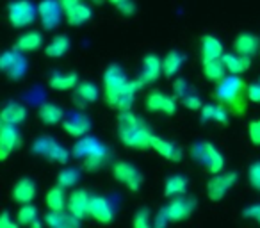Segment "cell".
<instances>
[{
  "mask_svg": "<svg viewBox=\"0 0 260 228\" xmlns=\"http://www.w3.org/2000/svg\"><path fill=\"white\" fill-rule=\"evenodd\" d=\"M116 128H118V138L126 148L132 150H148L152 148V132L148 131L141 118H138L134 112L119 111L118 120H116Z\"/></svg>",
  "mask_w": 260,
  "mask_h": 228,
  "instance_id": "cell-1",
  "label": "cell"
},
{
  "mask_svg": "<svg viewBox=\"0 0 260 228\" xmlns=\"http://www.w3.org/2000/svg\"><path fill=\"white\" fill-rule=\"evenodd\" d=\"M214 96L221 105L232 111L234 114H242L246 111V104H248V86L239 79L237 75L224 77L219 80L214 91Z\"/></svg>",
  "mask_w": 260,
  "mask_h": 228,
  "instance_id": "cell-2",
  "label": "cell"
},
{
  "mask_svg": "<svg viewBox=\"0 0 260 228\" xmlns=\"http://www.w3.org/2000/svg\"><path fill=\"white\" fill-rule=\"evenodd\" d=\"M143 87L141 80H128L125 75V72L121 70V66L111 64L107 66V70L104 72V91H105V102L114 98L116 94L123 93V91L136 89L139 91Z\"/></svg>",
  "mask_w": 260,
  "mask_h": 228,
  "instance_id": "cell-3",
  "label": "cell"
},
{
  "mask_svg": "<svg viewBox=\"0 0 260 228\" xmlns=\"http://www.w3.org/2000/svg\"><path fill=\"white\" fill-rule=\"evenodd\" d=\"M191 157L196 164L203 166L209 173H212V175L219 173V171L224 168L223 155H221L219 150H217L214 145H210V143H205V141L194 143V145L191 146Z\"/></svg>",
  "mask_w": 260,
  "mask_h": 228,
  "instance_id": "cell-4",
  "label": "cell"
},
{
  "mask_svg": "<svg viewBox=\"0 0 260 228\" xmlns=\"http://www.w3.org/2000/svg\"><path fill=\"white\" fill-rule=\"evenodd\" d=\"M32 152L36 155L47 157L48 160H54L59 164H66L70 160V152L62 145H59L50 136H41L32 143Z\"/></svg>",
  "mask_w": 260,
  "mask_h": 228,
  "instance_id": "cell-5",
  "label": "cell"
},
{
  "mask_svg": "<svg viewBox=\"0 0 260 228\" xmlns=\"http://www.w3.org/2000/svg\"><path fill=\"white\" fill-rule=\"evenodd\" d=\"M196 210V200L187 198V196H173L171 202L164 207L160 212L166 216L168 223H178V221L189 219Z\"/></svg>",
  "mask_w": 260,
  "mask_h": 228,
  "instance_id": "cell-6",
  "label": "cell"
},
{
  "mask_svg": "<svg viewBox=\"0 0 260 228\" xmlns=\"http://www.w3.org/2000/svg\"><path fill=\"white\" fill-rule=\"evenodd\" d=\"M38 8L29 0H15L8 6V20L15 29L29 27L36 20Z\"/></svg>",
  "mask_w": 260,
  "mask_h": 228,
  "instance_id": "cell-7",
  "label": "cell"
},
{
  "mask_svg": "<svg viewBox=\"0 0 260 228\" xmlns=\"http://www.w3.org/2000/svg\"><path fill=\"white\" fill-rule=\"evenodd\" d=\"M112 177H114L116 182H119V184H123L125 187H128L130 191L138 192L139 189H141L143 175L138 168L132 166L130 162L116 160L114 166H112Z\"/></svg>",
  "mask_w": 260,
  "mask_h": 228,
  "instance_id": "cell-8",
  "label": "cell"
},
{
  "mask_svg": "<svg viewBox=\"0 0 260 228\" xmlns=\"http://www.w3.org/2000/svg\"><path fill=\"white\" fill-rule=\"evenodd\" d=\"M239 175L235 171L230 173H216L209 182H207V196H209L210 202H221V200L226 196V192L237 182Z\"/></svg>",
  "mask_w": 260,
  "mask_h": 228,
  "instance_id": "cell-9",
  "label": "cell"
},
{
  "mask_svg": "<svg viewBox=\"0 0 260 228\" xmlns=\"http://www.w3.org/2000/svg\"><path fill=\"white\" fill-rule=\"evenodd\" d=\"M0 70L13 80H20L27 72V59L23 57V52L8 50L0 57Z\"/></svg>",
  "mask_w": 260,
  "mask_h": 228,
  "instance_id": "cell-10",
  "label": "cell"
},
{
  "mask_svg": "<svg viewBox=\"0 0 260 228\" xmlns=\"http://www.w3.org/2000/svg\"><path fill=\"white\" fill-rule=\"evenodd\" d=\"M62 8L61 0H43L40 6H38V16L41 20V25L45 30H52L59 25L62 16Z\"/></svg>",
  "mask_w": 260,
  "mask_h": 228,
  "instance_id": "cell-11",
  "label": "cell"
},
{
  "mask_svg": "<svg viewBox=\"0 0 260 228\" xmlns=\"http://www.w3.org/2000/svg\"><path fill=\"white\" fill-rule=\"evenodd\" d=\"M177 100L178 98L175 94L171 96L162 91H153L146 98V109L152 112H162L166 116H173L177 112Z\"/></svg>",
  "mask_w": 260,
  "mask_h": 228,
  "instance_id": "cell-12",
  "label": "cell"
},
{
  "mask_svg": "<svg viewBox=\"0 0 260 228\" xmlns=\"http://www.w3.org/2000/svg\"><path fill=\"white\" fill-rule=\"evenodd\" d=\"M16 125H8V123H2L0 127V159L6 160L9 157V153L13 150L20 148V132L18 128H15Z\"/></svg>",
  "mask_w": 260,
  "mask_h": 228,
  "instance_id": "cell-13",
  "label": "cell"
},
{
  "mask_svg": "<svg viewBox=\"0 0 260 228\" xmlns=\"http://www.w3.org/2000/svg\"><path fill=\"white\" fill-rule=\"evenodd\" d=\"M62 128L68 136L72 138H84L87 131L91 128V120L84 114V112H72L64 121H62Z\"/></svg>",
  "mask_w": 260,
  "mask_h": 228,
  "instance_id": "cell-14",
  "label": "cell"
},
{
  "mask_svg": "<svg viewBox=\"0 0 260 228\" xmlns=\"http://www.w3.org/2000/svg\"><path fill=\"white\" fill-rule=\"evenodd\" d=\"M89 202L91 196L84 189H75L68 196V205L66 207H68L70 214H73L79 219H84L86 216H89Z\"/></svg>",
  "mask_w": 260,
  "mask_h": 228,
  "instance_id": "cell-15",
  "label": "cell"
},
{
  "mask_svg": "<svg viewBox=\"0 0 260 228\" xmlns=\"http://www.w3.org/2000/svg\"><path fill=\"white\" fill-rule=\"evenodd\" d=\"M89 216L93 217L94 221H98V223L107 224V223H111L112 217H114V210H112L107 198H104V196H91Z\"/></svg>",
  "mask_w": 260,
  "mask_h": 228,
  "instance_id": "cell-16",
  "label": "cell"
},
{
  "mask_svg": "<svg viewBox=\"0 0 260 228\" xmlns=\"http://www.w3.org/2000/svg\"><path fill=\"white\" fill-rule=\"evenodd\" d=\"M152 150H155L160 157L171 160V162H180L182 157H184V152H182L180 146L175 145L173 141L159 138V136H152Z\"/></svg>",
  "mask_w": 260,
  "mask_h": 228,
  "instance_id": "cell-17",
  "label": "cell"
},
{
  "mask_svg": "<svg viewBox=\"0 0 260 228\" xmlns=\"http://www.w3.org/2000/svg\"><path fill=\"white\" fill-rule=\"evenodd\" d=\"M160 73H162V61L159 59V55H155V54L145 55V57H143V72H141V75H139V80L143 82V86L157 82Z\"/></svg>",
  "mask_w": 260,
  "mask_h": 228,
  "instance_id": "cell-18",
  "label": "cell"
},
{
  "mask_svg": "<svg viewBox=\"0 0 260 228\" xmlns=\"http://www.w3.org/2000/svg\"><path fill=\"white\" fill-rule=\"evenodd\" d=\"M234 50L241 55L253 57L256 52H260V41L255 34L251 32H241L234 40Z\"/></svg>",
  "mask_w": 260,
  "mask_h": 228,
  "instance_id": "cell-19",
  "label": "cell"
},
{
  "mask_svg": "<svg viewBox=\"0 0 260 228\" xmlns=\"http://www.w3.org/2000/svg\"><path fill=\"white\" fill-rule=\"evenodd\" d=\"M11 194L16 203H22V205L30 203L34 200V196H36V184L30 178H20L15 184V187H13Z\"/></svg>",
  "mask_w": 260,
  "mask_h": 228,
  "instance_id": "cell-20",
  "label": "cell"
},
{
  "mask_svg": "<svg viewBox=\"0 0 260 228\" xmlns=\"http://www.w3.org/2000/svg\"><path fill=\"white\" fill-rule=\"evenodd\" d=\"M25 118H27V109L22 104H18V102L6 104L2 112H0L2 123H8V125H20L25 121Z\"/></svg>",
  "mask_w": 260,
  "mask_h": 228,
  "instance_id": "cell-21",
  "label": "cell"
},
{
  "mask_svg": "<svg viewBox=\"0 0 260 228\" xmlns=\"http://www.w3.org/2000/svg\"><path fill=\"white\" fill-rule=\"evenodd\" d=\"M48 226L52 228H77L80 224L79 217H75L70 212H62V210H50L45 217Z\"/></svg>",
  "mask_w": 260,
  "mask_h": 228,
  "instance_id": "cell-22",
  "label": "cell"
},
{
  "mask_svg": "<svg viewBox=\"0 0 260 228\" xmlns=\"http://www.w3.org/2000/svg\"><path fill=\"white\" fill-rule=\"evenodd\" d=\"M223 43L212 34H205L202 38V62L223 57Z\"/></svg>",
  "mask_w": 260,
  "mask_h": 228,
  "instance_id": "cell-23",
  "label": "cell"
},
{
  "mask_svg": "<svg viewBox=\"0 0 260 228\" xmlns=\"http://www.w3.org/2000/svg\"><path fill=\"white\" fill-rule=\"evenodd\" d=\"M223 62L226 66L228 73H232V75H242L251 66V57L241 55L237 52L235 54H223Z\"/></svg>",
  "mask_w": 260,
  "mask_h": 228,
  "instance_id": "cell-24",
  "label": "cell"
},
{
  "mask_svg": "<svg viewBox=\"0 0 260 228\" xmlns=\"http://www.w3.org/2000/svg\"><path fill=\"white\" fill-rule=\"evenodd\" d=\"M48 84H50L52 89L55 91H68V89H75L77 84H79V75L75 72L70 73H59L54 72L48 79Z\"/></svg>",
  "mask_w": 260,
  "mask_h": 228,
  "instance_id": "cell-25",
  "label": "cell"
},
{
  "mask_svg": "<svg viewBox=\"0 0 260 228\" xmlns=\"http://www.w3.org/2000/svg\"><path fill=\"white\" fill-rule=\"evenodd\" d=\"M202 120L203 121H216V123L226 125L228 123V109L217 102L214 104H207L202 107Z\"/></svg>",
  "mask_w": 260,
  "mask_h": 228,
  "instance_id": "cell-26",
  "label": "cell"
},
{
  "mask_svg": "<svg viewBox=\"0 0 260 228\" xmlns=\"http://www.w3.org/2000/svg\"><path fill=\"white\" fill-rule=\"evenodd\" d=\"M38 116H40V120L45 125H57L64 120V111L59 105L52 104V102H45L40 107V114Z\"/></svg>",
  "mask_w": 260,
  "mask_h": 228,
  "instance_id": "cell-27",
  "label": "cell"
},
{
  "mask_svg": "<svg viewBox=\"0 0 260 228\" xmlns=\"http://www.w3.org/2000/svg\"><path fill=\"white\" fill-rule=\"evenodd\" d=\"M64 15H66V22H68L70 25L79 27V25H84V23L91 20V9L87 8V6H84L82 2H79V4H75L70 9H66Z\"/></svg>",
  "mask_w": 260,
  "mask_h": 228,
  "instance_id": "cell-28",
  "label": "cell"
},
{
  "mask_svg": "<svg viewBox=\"0 0 260 228\" xmlns=\"http://www.w3.org/2000/svg\"><path fill=\"white\" fill-rule=\"evenodd\" d=\"M187 185H189V180L187 177L184 175H171V177L166 178L164 182V196L168 198H173V196H180V194H185L187 191Z\"/></svg>",
  "mask_w": 260,
  "mask_h": 228,
  "instance_id": "cell-29",
  "label": "cell"
},
{
  "mask_svg": "<svg viewBox=\"0 0 260 228\" xmlns=\"http://www.w3.org/2000/svg\"><path fill=\"white\" fill-rule=\"evenodd\" d=\"M41 45H43V36H41L40 30H29V32H25L23 36L18 38L15 48L20 52H23V54H27V52L38 50Z\"/></svg>",
  "mask_w": 260,
  "mask_h": 228,
  "instance_id": "cell-30",
  "label": "cell"
},
{
  "mask_svg": "<svg viewBox=\"0 0 260 228\" xmlns=\"http://www.w3.org/2000/svg\"><path fill=\"white\" fill-rule=\"evenodd\" d=\"M70 47H72L70 38L66 36V34H59V36H55L54 40L45 47V54L50 59H57V57H62L64 54H68Z\"/></svg>",
  "mask_w": 260,
  "mask_h": 228,
  "instance_id": "cell-31",
  "label": "cell"
},
{
  "mask_svg": "<svg viewBox=\"0 0 260 228\" xmlns=\"http://www.w3.org/2000/svg\"><path fill=\"white\" fill-rule=\"evenodd\" d=\"M203 64V75L210 80V82H219L226 77L228 70L223 62V57L219 59H212V61H207V62H202Z\"/></svg>",
  "mask_w": 260,
  "mask_h": 228,
  "instance_id": "cell-32",
  "label": "cell"
},
{
  "mask_svg": "<svg viewBox=\"0 0 260 228\" xmlns=\"http://www.w3.org/2000/svg\"><path fill=\"white\" fill-rule=\"evenodd\" d=\"M184 61H185V57L182 52H178V50L168 52L166 57L162 59V73L168 77V79H171V77H175L178 72H180Z\"/></svg>",
  "mask_w": 260,
  "mask_h": 228,
  "instance_id": "cell-33",
  "label": "cell"
},
{
  "mask_svg": "<svg viewBox=\"0 0 260 228\" xmlns=\"http://www.w3.org/2000/svg\"><path fill=\"white\" fill-rule=\"evenodd\" d=\"M104 146H105L104 143H100L94 138H79V143H75L72 153L75 157H79V159H86L87 155L98 152V150L104 148Z\"/></svg>",
  "mask_w": 260,
  "mask_h": 228,
  "instance_id": "cell-34",
  "label": "cell"
},
{
  "mask_svg": "<svg viewBox=\"0 0 260 228\" xmlns=\"http://www.w3.org/2000/svg\"><path fill=\"white\" fill-rule=\"evenodd\" d=\"M107 160H109V150H107V146H104V148H100L98 152L91 153V155H87L86 159H84V170H86L87 173H94V171H98L100 168H104Z\"/></svg>",
  "mask_w": 260,
  "mask_h": 228,
  "instance_id": "cell-35",
  "label": "cell"
},
{
  "mask_svg": "<svg viewBox=\"0 0 260 228\" xmlns=\"http://www.w3.org/2000/svg\"><path fill=\"white\" fill-rule=\"evenodd\" d=\"M47 207L50 210H62L66 205H68V198L64 194V187L61 185H55L50 191L47 192Z\"/></svg>",
  "mask_w": 260,
  "mask_h": 228,
  "instance_id": "cell-36",
  "label": "cell"
},
{
  "mask_svg": "<svg viewBox=\"0 0 260 228\" xmlns=\"http://www.w3.org/2000/svg\"><path fill=\"white\" fill-rule=\"evenodd\" d=\"M75 94L77 98H80L82 102H87V104H93V102L98 100V87L94 86L93 82H82V84H77L75 87Z\"/></svg>",
  "mask_w": 260,
  "mask_h": 228,
  "instance_id": "cell-37",
  "label": "cell"
},
{
  "mask_svg": "<svg viewBox=\"0 0 260 228\" xmlns=\"http://www.w3.org/2000/svg\"><path fill=\"white\" fill-rule=\"evenodd\" d=\"M80 180V171L75 168H64L62 171H59L57 175V185L64 189H70L73 185H77V182Z\"/></svg>",
  "mask_w": 260,
  "mask_h": 228,
  "instance_id": "cell-38",
  "label": "cell"
},
{
  "mask_svg": "<svg viewBox=\"0 0 260 228\" xmlns=\"http://www.w3.org/2000/svg\"><path fill=\"white\" fill-rule=\"evenodd\" d=\"M36 217H38V210H36V207H32L30 203H25V205L18 210V223L20 224L30 226V224L36 221Z\"/></svg>",
  "mask_w": 260,
  "mask_h": 228,
  "instance_id": "cell-39",
  "label": "cell"
},
{
  "mask_svg": "<svg viewBox=\"0 0 260 228\" xmlns=\"http://www.w3.org/2000/svg\"><path fill=\"white\" fill-rule=\"evenodd\" d=\"M248 180H249V185L256 191H260V160L253 162L248 170Z\"/></svg>",
  "mask_w": 260,
  "mask_h": 228,
  "instance_id": "cell-40",
  "label": "cell"
},
{
  "mask_svg": "<svg viewBox=\"0 0 260 228\" xmlns=\"http://www.w3.org/2000/svg\"><path fill=\"white\" fill-rule=\"evenodd\" d=\"M132 224L134 228H148L150 224V212L148 209H139L138 212L134 214V219H132Z\"/></svg>",
  "mask_w": 260,
  "mask_h": 228,
  "instance_id": "cell-41",
  "label": "cell"
},
{
  "mask_svg": "<svg viewBox=\"0 0 260 228\" xmlns=\"http://www.w3.org/2000/svg\"><path fill=\"white\" fill-rule=\"evenodd\" d=\"M182 105H184L185 109H189V111H200V109L203 107L202 100H200V96H196V94H185V96L180 98Z\"/></svg>",
  "mask_w": 260,
  "mask_h": 228,
  "instance_id": "cell-42",
  "label": "cell"
},
{
  "mask_svg": "<svg viewBox=\"0 0 260 228\" xmlns=\"http://www.w3.org/2000/svg\"><path fill=\"white\" fill-rule=\"evenodd\" d=\"M248 136H249V141H251L253 145L260 146V120H255V121H251V123H249Z\"/></svg>",
  "mask_w": 260,
  "mask_h": 228,
  "instance_id": "cell-43",
  "label": "cell"
},
{
  "mask_svg": "<svg viewBox=\"0 0 260 228\" xmlns=\"http://www.w3.org/2000/svg\"><path fill=\"white\" fill-rule=\"evenodd\" d=\"M248 100L253 104H260V80L248 86Z\"/></svg>",
  "mask_w": 260,
  "mask_h": 228,
  "instance_id": "cell-44",
  "label": "cell"
},
{
  "mask_svg": "<svg viewBox=\"0 0 260 228\" xmlns=\"http://www.w3.org/2000/svg\"><path fill=\"white\" fill-rule=\"evenodd\" d=\"M242 216L248 217V219H253L260 224V205H249L242 210Z\"/></svg>",
  "mask_w": 260,
  "mask_h": 228,
  "instance_id": "cell-45",
  "label": "cell"
},
{
  "mask_svg": "<svg viewBox=\"0 0 260 228\" xmlns=\"http://www.w3.org/2000/svg\"><path fill=\"white\" fill-rule=\"evenodd\" d=\"M173 91H175V96H177L178 100H180L182 96H185V94H187V82H185V79L175 80Z\"/></svg>",
  "mask_w": 260,
  "mask_h": 228,
  "instance_id": "cell-46",
  "label": "cell"
},
{
  "mask_svg": "<svg viewBox=\"0 0 260 228\" xmlns=\"http://www.w3.org/2000/svg\"><path fill=\"white\" fill-rule=\"evenodd\" d=\"M116 9H118L123 16H132L136 13V4L132 2V0H126V2H123V4L118 6Z\"/></svg>",
  "mask_w": 260,
  "mask_h": 228,
  "instance_id": "cell-47",
  "label": "cell"
},
{
  "mask_svg": "<svg viewBox=\"0 0 260 228\" xmlns=\"http://www.w3.org/2000/svg\"><path fill=\"white\" fill-rule=\"evenodd\" d=\"M0 228H16V224L11 221V216H9V212L2 214V217H0Z\"/></svg>",
  "mask_w": 260,
  "mask_h": 228,
  "instance_id": "cell-48",
  "label": "cell"
},
{
  "mask_svg": "<svg viewBox=\"0 0 260 228\" xmlns=\"http://www.w3.org/2000/svg\"><path fill=\"white\" fill-rule=\"evenodd\" d=\"M79 2H80V0H61V4H62V8H64V11L72 8V6L79 4Z\"/></svg>",
  "mask_w": 260,
  "mask_h": 228,
  "instance_id": "cell-49",
  "label": "cell"
},
{
  "mask_svg": "<svg viewBox=\"0 0 260 228\" xmlns=\"http://www.w3.org/2000/svg\"><path fill=\"white\" fill-rule=\"evenodd\" d=\"M109 2H111V4L114 6V8H118V6H121L123 2H126V0H109Z\"/></svg>",
  "mask_w": 260,
  "mask_h": 228,
  "instance_id": "cell-50",
  "label": "cell"
},
{
  "mask_svg": "<svg viewBox=\"0 0 260 228\" xmlns=\"http://www.w3.org/2000/svg\"><path fill=\"white\" fill-rule=\"evenodd\" d=\"M93 2H96V4H98V2H102V0H93Z\"/></svg>",
  "mask_w": 260,
  "mask_h": 228,
  "instance_id": "cell-51",
  "label": "cell"
}]
</instances>
